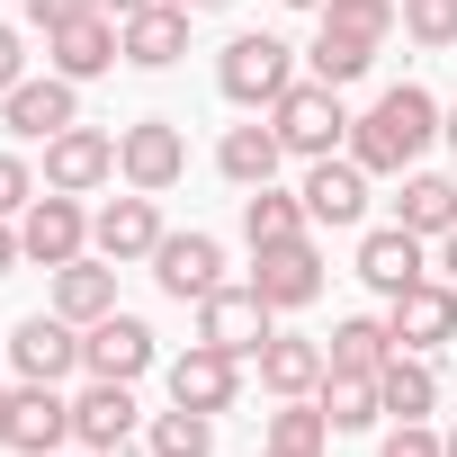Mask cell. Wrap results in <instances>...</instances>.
I'll return each instance as SVG.
<instances>
[{
	"mask_svg": "<svg viewBox=\"0 0 457 457\" xmlns=\"http://www.w3.org/2000/svg\"><path fill=\"white\" fill-rule=\"evenodd\" d=\"M261 457H305V448H261Z\"/></svg>",
	"mask_w": 457,
	"mask_h": 457,
	"instance_id": "7dc6e473",
	"label": "cell"
},
{
	"mask_svg": "<svg viewBox=\"0 0 457 457\" xmlns=\"http://www.w3.org/2000/svg\"><path fill=\"white\" fill-rule=\"evenodd\" d=\"M215 170L234 179V188H270V179L287 170V144H278V126H270V117H252V126H224V135H215Z\"/></svg>",
	"mask_w": 457,
	"mask_h": 457,
	"instance_id": "d4e9b609",
	"label": "cell"
},
{
	"mask_svg": "<svg viewBox=\"0 0 457 457\" xmlns=\"http://www.w3.org/2000/svg\"><path fill=\"white\" fill-rule=\"evenodd\" d=\"M19 10H28V28H37V37H54V28H72V19L108 10V0H19Z\"/></svg>",
	"mask_w": 457,
	"mask_h": 457,
	"instance_id": "8d00e7d4",
	"label": "cell"
},
{
	"mask_svg": "<svg viewBox=\"0 0 457 457\" xmlns=\"http://www.w3.org/2000/svg\"><path fill=\"white\" fill-rule=\"evenodd\" d=\"M0 341H10V377H19V386H63V377H81V323H63L54 305L19 314Z\"/></svg>",
	"mask_w": 457,
	"mask_h": 457,
	"instance_id": "5b68a950",
	"label": "cell"
},
{
	"mask_svg": "<svg viewBox=\"0 0 457 457\" xmlns=\"http://www.w3.org/2000/svg\"><path fill=\"white\" fill-rule=\"evenodd\" d=\"M46 188H63V197H99V188H117V135L108 126H63L54 144H46V170H37Z\"/></svg>",
	"mask_w": 457,
	"mask_h": 457,
	"instance_id": "ba28073f",
	"label": "cell"
},
{
	"mask_svg": "<svg viewBox=\"0 0 457 457\" xmlns=\"http://www.w3.org/2000/svg\"><path fill=\"white\" fill-rule=\"evenodd\" d=\"M296 197H305V215H314V234H359V224H368V170H359L350 153L305 162Z\"/></svg>",
	"mask_w": 457,
	"mask_h": 457,
	"instance_id": "8fae6325",
	"label": "cell"
},
{
	"mask_svg": "<svg viewBox=\"0 0 457 457\" xmlns=\"http://www.w3.org/2000/svg\"><path fill=\"white\" fill-rule=\"evenodd\" d=\"M162 386H170V403L224 421V412L243 403V359H234V350H215V341H188L179 359H162Z\"/></svg>",
	"mask_w": 457,
	"mask_h": 457,
	"instance_id": "52a82bcc",
	"label": "cell"
},
{
	"mask_svg": "<svg viewBox=\"0 0 457 457\" xmlns=\"http://www.w3.org/2000/svg\"><path fill=\"white\" fill-rule=\"evenodd\" d=\"M28 81V28H10V19H0V99H10Z\"/></svg>",
	"mask_w": 457,
	"mask_h": 457,
	"instance_id": "74e56055",
	"label": "cell"
},
{
	"mask_svg": "<svg viewBox=\"0 0 457 457\" xmlns=\"http://www.w3.org/2000/svg\"><path fill=\"white\" fill-rule=\"evenodd\" d=\"M439 448H448V457H457V421H448V430H439Z\"/></svg>",
	"mask_w": 457,
	"mask_h": 457,
	"instance_id": "7bdbcfd3",
	"label": "cell"
},
{
	"mask_svg": "<svg viewBox=\"0 0 457 457\" xmlns=\"http://www.w3.org/2000/svg\"><path fill=\"white\" fill-rule=\"evenodd\" d=\"M350 270H359V287L403 296L412 278H430V243H421V234H403V224H368L359 252H350Z\"/></svg>",
	"mask_w": 457,
	"mask_h": 457,
	"instance_id": "d6986e66",
	"label": "cell"
},
{
	"mask_svg": "<svg viewBox=\"0 0 457 457\" xmlns=\"http://www.w3.org/2000/svg\"><path fill=\"white\" fill-rule=\"evenodd\" d=\"M278 10H323V0H278Z\"/></svg>",
	"mask_w": 457,
	"mask_h": 457,
	"instance_id": "ee69618b",
	"label": "cell"
},
{
	"mask_svg": "<svg viewBox=\"0 0 457 457\" xmlns=\"http://www.w3.org/2000/svg\"><path fill=\"white\" fill-rule=\"evenodd\" d=\"M188 19H197V10H179V0H144V10H126V19H117L126 72H170V63H188Z\"/></svg>",
	"mask_w": 457,
	"mask_h": 457,
	"instance_id": "ac0fdd59",
	"label": "cell"
},
{
	"mask_svg": "<svg viewBox=\"0 0 457 457\" xmlns=\"http://www.w3.org/2000/svg\"><path fill=\"white\" fill-rule=\"evenodd\" d=\"M252 287H261L278 314H305V305L323 296V243H314V234H296V243L252 252Z\"/></svg>",
	"mask_w": 457,
	"mask_h": 457,
	"instance_id": "e0dca14e",
	"label": "cell"
},
{
	"mask_svg": "<svg viewBox=\"0 0 457 457\" xmlns=\"http://www.w3.org/2000/svg\"><path fill=\"white\" fill-rule=\"evenodd\" d=\"M377 54H386V46H359V37H341V28H314L305 72H314V81H332V90H350V81H368V72H377Z\"/></svg>",
	"mask_w": 457,
	"mask_h": 457,
	"instance_id": "4dcf8cb0",
	"label": "cell"
},
{
	"mask_svg": "<svg viewBox=\"0 0 457 457\" xmlns=\"http://www.w3.org/2000/svg\"><path fill=\"white\" fill-rule=\"evenodd\" d=\"M19 252H28L37 270L81 261V252H90V206H81V197H63V188H37V206L19 215Z\"/></svg>",
	"mask_w": 457,
	"mask_h": 457,
	"instance_id": "5bb4252c",
	"label": "cell"
},
{
	"mask_svg": "<svg viewBox=\"0 0 457 457\" xmlns=\"http://www.w3.org/2000/svg\"><path fill=\"white\" fill-rule=\"evenodd\" d=\"M108 10H117V19H126V10H144V0H108Z\"/></svg>",
	"mask_w": 457,
	"mask_h": 457,
	"instance_id": "f6af8a7d",
	"label": "cell"
},
{
	"mask_svg": "<svg viewBox=\"0 0 457 457\" xmlns=\"http://www.w3.org/2000/svg\"><path fill=\"white\" fill-rule=\"evenodd\" d=\"M386 323H395V350H421V359H439V350L457 341V287L430 270V278H412L403 296H386Z\"/></svg>",
	"mask_w": 457,
	"mask_h": 457,
	"instance_id": "4fadbf2b",
	"label": "cell"
},
{
	"mask_svg": "<svg viewBox=\"0 0 457 457\" xmlns=\"http://www.w3.org/2000/svg\"><path fill=\"white\" fill-rule=\"evenodd\" d=\"M314 403H323L332 439H350V430H377V421H386V395H377V377H368V368H332V377L314 386Z\"/></svg>",
	"mask_w": 457,
	"mask_h": 457,
	"instance_id": "4316f807",
	"label": "cell"
},
{
	"mask_svg": "<svg viewBox=\"0 0 457 457\" xmlns=\"http://www.w3.org/2000/svg\"><path fill=\"white\" fill-rule=\"evenodd\" d=\"M296 81H305V72H296V46L270 37V28L224 37V54H215V90H224V108H243V117H270Z\"/></svg>",
	"mask_w": 457,
	"mask_h": 457,
	"instance_id": "7a4b0ae2",
	"label": "cell"
},
{
	"mask_svg": "<svg viewBox=\"0 0 457 457\" xmlns=\"http://www.w3.org/2000/svg\"><path fill=\"white\" fill-rule=\"evenodd\" d=\"M126 63V37H117V10H90V19H72V28H54L46 37V72H63V81H108Z\"/></svg>",
	"mask_w": 457,
	"mask_h": 457,
	"instance_id": "2e32d148",
	"label": "cell"
},
{
	"mask_svg": "<svg viewBox=\"0 0 457 457\" xmlns=\"http://www.w3.org/2000/svg\"><path fill=\"white\" fill-rule=\"evenodd\" d=\"M252 368H261V395L287 403V395H314V386L332 377V350H323L314 332H270V341L252 350Z\"/></svg>",
	"mask_w": 457,
	"mask_h": 457,
	"instance_id": "44dd1931",
	"label": "cell"
},
{
	"mask_svg": "<svg viewBox=\"0 0 457 457\" xmlns=\"http://www.w3.org/2000/svg\"><path fill=\"white\" fill-rule=\"evenodd\" d=\"M323 350H332V368H368V377H377V368L395 359V323H386V314H341V323L323 332Z\"/></svg>",
	"mask_w": 457,
	"mask_h": 457,
	"instance_id": "f1b7e54d",
	"label": "cell"
},
{
	"mask_svg": "<svg viewBox=\"0 0 457 457\" xmlns=\"http://www.w3.org/2000/svg\"><path fill=\"white\" fill-rule=\"evenodd\" d=\"M296 234H314V215H305V197L296 188H243V243L252 252H270V243H296Z\"/></svg>",
	"mask_w": 457,
	"mask_h": 457,
	"instance_id": "83f0119b",
	"label": "cell"
},
{
	"mask_svg": "<svg viewBox=\"0 0 457 457\" xmlns=\"http://www.w3.org/2000/svg\"><path fill=\"white\" fill-rule=\"evenodd\" d=\"M430 252H439V278L457 287V234H448V243H430Z\"/></svg>",
	"mask_w": 457,
	"mask_h": 457,
	"instance_id": "60d3db41",
	"label": "cell"
},
{
	"mask_svg": "<svg viewBox=\"0 0 457 457\" xmlns=\"http://www.w3.org/2000/svg\"><path fill=\"white\" fill-rule=\"evenodd\" d=\"M377 457H448V448H439V430H430V421H386Z\"/></svg>",
	"mask_w": 457,
	"mask_h": 457,
	"instance_id": "d590c367",
	"label": "cell"
},
{
	"mask_svg": "<svg viewBox=\"0 0 457 457\" xmlns=\"http://www.w3.org/2000/svg\"><path fill=\"white\" fill-rule=\"evenodd\" d=\"M46 305L63 314V323H99V314H117V261H99V252H81V261H63L54 270V287H46Z\"/></svg>",
	"mask_w": 457,
	"mask_h": 457,
	"instance_id": "603a6c76",
	"label": "cell"
},
{
	"mask_svg": "<svg viewBox=\"0 0 457 457\" xmlns=\"http://www.w3.org/2000/svg\"><path fill=\"white\" fill-rule=\"evenodd\" d=\"M439 144H448V153H457V99H448V108H439Z\"/></svg>",
	"mask_w": 457,
	"mask_h": 457,
	"instance_id": "b9f144b4",
	"label": "cell"
},
{
	"mask_svg": "<svg viewBox=\"0 0 457 457\" xmlns=\"http://www.w3.org/2000/svg\"><path fill=\"white\" fill-rule=\"evenodd\" d=\"M81 457H126V448H81Z\"/></svg>",
	"mask_w": 457,
	"mask_h": 457,
	"instance_id": "bcb514c9",
	"label": "cell"
},
{
	"mask_svg": "<svg viewBox=\"0 0 457 457\" xmlns=\"http://www.w3.org/2000/svg\"><path fill=\"white\" fill-rule=\"evenodd\" d=\"M179 10H215V0H179Z\"/></svg>",
	"mask_w": 457,
	"mask_h": 457,
	"instance_id": "c3c4849f",
	"label": "cell"
},
{
	"mask_svg": "<svg viewBox=\"0 0 457 457\" xmlns=\"http://www.w3.org/2000/svg\"><path fill=\"white\" fill-rule=\"evenodd\" d=\"M0 359H10V341H0Z\"/></svg>",
	"mask_w": 457,
	"mask_h": 457,
	"instance_id": "681fc988",
	"label": "cell"
},
{
	"mask_svg": "<svg viewBox=\"0 0 457 457\" xmlns=\"http://www.w3.org/2000/svg\"><path fill=\"white\" fill-rule=\"evenodd\" d=\"M179 179H188V126H179V117H135V126H117V188L170 197Z\"/></svg>",
	"mask_w": 457,
	"mask_h": 457,
	"instance_id": "3957f363",
	"label": "cell"
},
{
	"mask_svg": "<svg viewBox=\"0 0 457 457\" xmlns=\"http://www.w3.org/2000/svg\"><path fill=\"white\" fill-rule=\"evenodd\" d=\"M144 270H153V287H162L170 305H197V296L224 287V243L206 234V224H188V234H162V252H153Z\"/></svg>",
	"mask_w": 457,
	"mask_h": 457,
	"instance_id": "7c38bea8",
	"label": "cell"
},
{
	"mask_svg": "<svg viewBox=\"0 0 457 457\" xmlns=\"http://www.w3.org/2000/svg\"><path fill=\"white\" fill-rule=\"evenodd\" d=\"M439 144V99L421 90V81H395V90H377L359 117H350V162L368 170V179H403L421 153Z\"/></svg>",
	"mask_w": 457,
	"mask_h": 457,
	"instance_id": "6da1fadb",
	"label": "cell"
},
{
	"mask_svg": "<svg viewBox=\"0 0 457 457\" xmlns=\"http://www.w3.org/2000/svg\"><path fill=\"white\" fill-rule=\"evenodd\" d=\"M403 37L421 54H448L457 46V0H403Z\"/></svg>",
	"mask_w": 457,
	"mask_h": 457,
	"instance_id": "836d02e7",
	"label": "cell"
},
{
	"mask_svg": "<svg viewBox=\"0 0 457 457\" xmlns=\"http://www.w3.org/2000/svg\"><path fill=\"white\" fill-rule=\"evenodd\" d=\"M63 448H72V395L63 386H19L10 457H63Z\"/></svg>",
	"mask_w": 457,
	"mask_h": 457,
	"instance_id": "cb8c5ba5",
	"label": "cell"
},
{
	"mask_svg": "<svg viewBox=\"0 0 457 457\" xmlns=\"http://www.w3.org/2000/svg\"><path fill=\"white\" fill-rule=\"evenodd\" d=\"M395 224H403V234H421V243H448V234H457V179L412 162V170L395 179Z\"/></svg>",
	"mask_w": 457,
	"mask_h": 457,
	"instance_id": "7402d4cb",
	"label": "cell"
},
{
	"mask_svg": "<svg viewBox=\"0 0 457 457\" xmlns=\"http://www.w3.org/2000/svg\"><path fill=\"white\" fill-rule=\"evenodd\" d=\"M162 234H170V224H162V197H144V188L90 206V252L117 261V270H144V261L162 252Z\"/></svg>",
	"mask_w": 457,
	"mask_h": 457,
	"instance_id": "8992f818",
	"label": "cell"
},
{
	"mask_svg": "<svg viewBox=\"0 0 457 457\" xmlns=\"http://www.w3.org/2000/svg\"><path fill=\"white\" fill-rule=\"evenodd\" d=\"M270 126H278L287 162H323V153H341V144H350V108H341V90H332V81H314V72L270 108Z\"/></svg>",
	"mask_w": 457,
	"mask_h": 457,
	"instance_id": "277c9868",
	"label": "cell"
},
{
	"mask_svg": "<svg viewBox=\"0 0 457 457\" xmlns=\"http://www.w3.org/2000/svg\"><path fill=\"white\" fill-rule=\"evenodd\" d=\"M19 261H28V252H19V224H10V215H0V278H10Z\"/></svg>",
	"mask_w": 457,
	"mask_h": 457,
	"instance_id": "f35d334b",
	"label": "cell"
},
{
	"mask_svg": "<svg viewBox=\"0 0 457 457\" xmlns=\"http://www.w3.org/2000/svg\"><path fill=\"white\" fill-rule=\"evenodd\" d=\"M314 19L341 28V37H359V46H386V37L403 28V0H323Z\"/></svg>",
	"mask_w": 457,
	"mask_h": 457,
	"instance_id": "d6a6232c",
	"label": "cell"
},
{
	"mask_svg": "<svg viewBox=\"0 0 457 457\" xmlns=\"http://www.w3.org/2000/svg\"><path fill=\"white\" fill-rule=\"evenodd\" d=\"M377 395H386V421H430V412H439V359L395 350V359L377 368Z\"/></svg>",
	"mask_w": 457,
	"mask_h": 457,
	"instance_id": "484cf974",
	"label": "cell"
},
{
	"mask_svg": "<svg viewBox=\"0 0 457 457\" xmlns=\"http://www.w3.org/2000/svg\"><path fill=\"white\" fill-rule=\"evenodd\" d=\"M270 332H278V305H270V296H261L252 278H243V287L224 278L215 296H197V341H215V350H234V359H252V350H261Z\"/></svg>",
	"mask_w": 457,
	"mask_h": 457,
	"instance_id": "30bf717a",
	"label": "cell"
},
{
	"mask_svg": "<svg viewBox=\"0 0 457 457\" xmlns=\"http://www.w3.org/2000/svg\"><path fill=\"white\" fill-rule=\"evenodd\" d=\"M144 448H153V457H215V412L170 403V412H153V421H144Z\"/></svg>",
	"mask_w": 457,
	"mask_h": 457,
	"instance_id": "1f68e13d",
	"label": "cell"
},
{
	"mask_svg": "<svg viewBox=\"0 0 457 457\" xmlns=\"http://www.w3.org/2000/svg\"><path fill=\"white\" fill-rule=\"evenodd\" d=\"M37 188H46V179H37V162H28V153H0V215L19 224V215L37 206Z\"/></svg>",
	"mask_w": 457,
	"mask_h": 457,
	"instance_id": "e575fe53",
	"label": "cell"
},
{
	"mask_svg": "<svg viewBox=\"0 0 457 457\" xmlns=\"http://www.w3.org/2000/svg\"><path fill=\"white\" fill-rule=\"evenodd\" d=\"M144 421H153V412H144L135 386H117V377H90V386L72 395V448H126Z\"/></svg>",
	"mask_w": 457,
	"mask_h": 457,
	"instance_id": "ffe728a7",
	"label": "cell"
},
{
	"mask_svg": "<svg viewBox=\"0 0 457 457\" xmlns=\"http://www.w3.org/2000/svg\"><path fill=\"white\" fill-rule=\"evenodd\" d=\"M162 368V341H153V323L144 314H99L90 332H81V377H117V386H135V377H153Z\"/></svg>",
	"mask_w": 457,
	"mask_h": 457,
	"instance_id": "9c48e42d",
	"label": "cell"
},
{
	"mask_svg": "<svg viewBox=\"0 0 457 457\" xmlns=\"http://www.w3.org/2000/svg\"><path fill=\"white\" fill-rule=\"evenodd\" d=\"M10 421H19V386H0V448H10Z\"/></svg>",
	"mask_w": 457,
	"mask_h": 457,
	"instance_id": "ab89813d",
	"label": "cell"
},
{
	"mask_svg": "<svg viewBox=\"0 0 457 457\" xmlns=\"http://www.w3.org/2000/svg\"><path fill=\"white\" fill-rule=\"evenodd\" d=\"M261 448H305V457H323V448H332V421H323V403H314V395H287V403H270V412H261Z\"/></svg>",
	"mask_w": 457,
	"mask_h": 457,
	"instance_id": "f546056e",
	"label": "cell"
},
{
	"mask_svg": "<svg viewBox=\"0 0 457 457\" xmlns=\"http://www.w3.org/2000/svg\"><path fill=\"white\" fill-rule=\"evenodd\" d=\"M0 126H10L19 144H54L63 126H81V81H63V72H28L10 99H0Z\"/></svg>",
	"mask_w": 457,
	"mask_h": 457,
	"instance_id": "9a60e30c",
	"label": "cell"
}]
</instances>
